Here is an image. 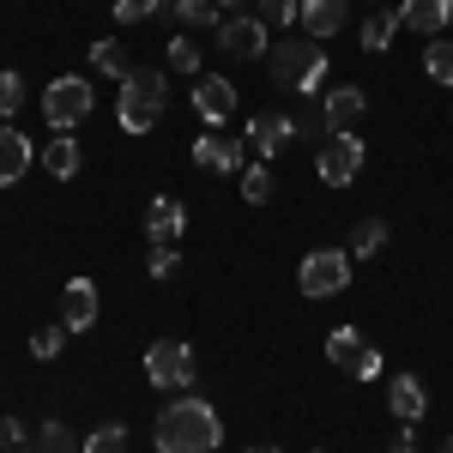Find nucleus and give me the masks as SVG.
Segmentation results:
<instances>
[{"label": "nucleus", "instance_id": "nucleus-5", "mask_svg": "<svg viewBox=\"0 0 453 453\" xmlns=\"http://www.w3.org/2000/svg\"><path fill=\"white\" fill-rule=\"evenodd\" d=\"M296 284H303V296H339L350 284V254L345 248H309L303 254V266H296Z\"/></svg>", "mask_w": 453, "mask_h": 453}, {"label": "nucleus", "instance_id": "nucleus-39", "mask_svg": "<svg viewBox=\"0 0 453 453\" xmlns=\"http://www.w3.org/2000/svg\"><path fill=\"white\" fill-rule=\"evenodd\" d=\"M248 453H284V448H248Z\"/></svg>", "mask_w": 453, "mask_h": 453}, {"label": "nucleus", "instance_id": "nucleus-26", "mask_svg": "<svg viewBox=\"0 0 453 453\" xmlns=\"http://www.w3.org/2000/svg\"><path fill=\"white\" fill-rule=\"evenodd\" d=\"M242 200L248 206H266V200H273V170H266V164H248L242 170Z\"/></svg>", "mask_w": 453, "mask_h": 453}, {"label": "nucleus", "instance_id": "nucleus-27", "mask_svg": "<svg viewBox=\"0 0 453 453\" xmlns=\"http://www.w3.org/2000/svg\"><path fill=\"white\" fill-rule=\"evenodd\" d=\"M170 12L181 19V25H188V31H200V25H218V0H175Z\"/></svg>", "mask_w": 453, "mask_h": 453}, {"label": "nucleus", "instance_id": "nucleus-11", "mask_svg": "<svg viewBox=\"0 0 453 453\" xmlns=\"http://www.w3.org/2000/svg\"><path fill=\"white\" fill-rule=\"evenodd\" d=\"M194 115H200L206 127H224V121L236 115V85H230V79H218V73L200 79V85H194Z\"/></svg>", "mask_w": 453, "mask_h": 453}, {"label": "nucleus", "instance_id": "nucleus-10", "mask_svg": "<svg viewBox=\"0 0 453 453\" xmlns=\"http://www.w3.org/2000/svg\"><path fill=\"white\" fill-rule=\"evenodd\" d=\"M194 164H200V170H211V175H236V170H242V140L211 127V134H200V140H194Z\"/></svg>", "mask_w": 453, "mask_h": 453}, {"label": "nucleus", "instance_id": "nucleus-21", "mask_svg": "<svg viewBox=\"0 0 453 453\" xmlns=\"http://www.w3.org/2000/svg\"><path fill=\"white\" fill-rule=\"evenodd\" d=\"M381 248H387V224H381V218H363V224L350 230L345 254H350V260H369V254H381Z\"/></svg>", "mask_w": 453, "mask_h": 453}, {"label": "nucleus", "instance_id": "nucleus-31", "mask_svg": "<svg viewBox=\"0 0 453 453\" xmlns=\"http://www.w3.org/2000/svg\"><path fill=\"white\" fill-rule=\"evenodd\" d=\"M61 345H67V326H36L31 333V357H42V363L61 357Z\"/></svg>", "mask_w": 453, "mask_h": 453}, {"label": "nucleus", "instance_id": "nucleus-25", "mask_svg": "<svg viewBox=\"0 0 453 453\" xmlns=\"http://www.w3.org/2000/svg\"><path fill=\"white\" fill-rule=\"evenodd\" d=\"M19 109H25V79L0 67V121H19Z\"/></svg>", "mask_w": 453, "mask_h": 453}, {"label": "nucleus", "instance_id": "nucleus-7", "mask_svg": "<svg viewBox=\"0 0 453 453\" xmlns=\"http://www.w3.org/2000/svg\"><path fill=\"white\" fill-rule=\"evenodd\" d=\"M145 381L157 387H170V393H181V387L194 381V350L181 345V339H157V345L145 350Z\"/></svg>", "mask_w": 453, "mask_h": 453}, {"label": "nucleus", "instance_id": "nucleus-29", "mask_svg": "<svg viewBox=\"0 0 453 453\" xmlns=\"http://www.w3.org/2000/svg\"><path fill=\"white\" fill-rule=\"evenodd\" d=\"M296 12H303V0H260V25H266V31L296 25Z\"/></svg>", "mask_w": 453, "mask_h": 453}, {"label": "nucleus", "instance_id": "nucleus-2", "mask_svg": "<svg viewBox=\"0 0 453 453\" xmlns=\"http://www.w3.org/2000/svg\"><path fill=\"white\" fill-rule=\"evenodd\" d=\"M266 67H273V85L296 91V97H314L320 79H326V49L314 36H284L279 49L266 55Z\"/></svg>", "mask_w": 453, "mask_h": 453}, {"label": "nucleus", "instance_id": "nucleus-17", "mask_svg": "<svg viewBox=\"0 0 453 453\" xmlns=\"http://www.w3.org/2000/svg\"><path fill=\"white\" fill-rule=\"evenodd\" d=\"M31 140L19 134V121H0V188H12V181H25L31 170Z\"/></svg>", "mask_w": 453, "mask_h": 453}, {"label": "nucleus", "instance_id": "nucleus-35", "mask_svg": "<svg viewBox=\"0 0 453 453\" xmlns=\"http://www.w3.org/2000/svg\"><path fill=\"white\" fill-rule=\"evenodd\" d=\"M12 448H25V423H19V418H0V453H12Z\"/></svg>", "mask_w": 453, "mask_h": 453}, {"label": "nucleus", "instance_id": "nucleus-19", "mask_svg": "<svg viewBox=\"0 0 453 453\" xmlns=\"http://www.w3.org/2000/svg\"><path fill=\"white\" fill-rule=\"evenodd\" d=\"M369 350H375V345H369L357 326H333V333H326V363H333V369H345V375L363 369V357H369Z\"/></svg>", "mask_w": 453, "mask_h": 453}, {"label": "nucleus", "instance_id": "nucleus-3", "mask_svg": "<svg viewBox=\"0 0 453 453\" xmlns=\"http://www.w3.org/2000/svg\"><path fill=\"white\" fill-rule=\"evenodd\" d=\"M164 104H170V85H164V73H127L121 79V104H115V121H121V134H151L157 121H164Z\"/></svg>", "mask_w": 453, "mask_h": 453}, {"label": "nucleus", "instance_id": "nucleus-40", "mask_svg": "<svg viewBox=\"0 0 453 453\" xmlns=\"http://www.w3.org/2000/svg\"><path fill=\"white\" fill-rule=\"evenodd\" d=\"M36 453H55V448H36Z\"/></svg>", "mask_w": 453, "mask_h": 453}, {"label": "nucleus", "instance_id": "nucleus-36", "mask_svg": "<svg viewBox=\"0 0 453 453\" xmlns=\"http://www.w3.org/2000/svg\"><path fill=\"white\" fill-rule=\"evenodd\" d=\"M387 453H418V429H411V423H399V435L387 441Z\"/></svg>", "mask_w": 453, "mask_h": 453}, {"label": "nucleus", "instance_id": "nucleus-12", "mask_svg": "<svg viewBox=\"0 0 453 453\" xmlns=\"http://www.w3.org/2000/svg\"><path fill=\"white\" fill-rule=\"evenodd\" d=\"M320 115H326V134H357V121L369 115V97H363L357 85H333L326 104H320Z\"/></svg>", "mask_w": 453, "mask_h": 453}, {"label": "nucleus", "instance_id": "nucleus-33", "mask_svg": "<svg viewBox=\"0 0 453 453\" xmlns=\"http://www.w3.org/2000/svg\"><path fill=\"white\" fill-rule=\"evenodd\" d=\"M36 448H55V453H85L79 441H73V429H67V423H55V418L42 423V435H36Z\"/></svg>", "mask_w": 453, "mask_h": 453}, {"label": "nucleus", "instance_id": "nucleus-42", "mask_svg": "<svg viewBox=\"0 0 453 453\" xmlns=\"http://www.w3.org/2000/svg\"><path fill=\"white\" fill-rule=\"evenodd\" d=\"M314 453H326V448H314Z\"/></svg>", "mask_w": 453, "mask_h": 453}, {"label": "nucleus", "instance_id": "nucleus-16", "mask_svg": "<svg viewBox=\"0 0 453 453\" xmlns=\"http://www.w3.org/2000/svg\"><path fill=\"white\" fill-rule=\"evenodd\" d=\"M350 19V0H303V12H296V25H303V36H339Z\"/></svg>", "mask_w": 453, "mask_h": 453}, {"label": "nucleus", "instance_id": "nucleus-32", "mask_svg": "<svg viewBox=\"0 0 453 453\" xmlns=\"http://www.w3.org/2000/svg\"><path fill=\"white\" fill-rule=\"evenodd\" d=\"M170 67L175 73H200V42H194V36H170Z\"/></svg>", "mask_w": 453, "mask_h": 453}, {"label": "nucleus", "instance_id": "nucleus-18", "mask_svg": "<svg viewBox=\"0 0 453 453\" xmlns=\"http://www.w3.org/2000/svg\"><path fill=\"white\" fill-rule=\"evenodd\" d=\"M387 411L399 423H423V411H429V393H423L418 375H393L387 381Z\"/></svg>", "mask_w": 453, "mask_h": 453}, {"label": "nucleus", "instance_id": "nucleus-4", "mask_svg": "<svg viewBox=\"0 0 453 453\" xmlns=\"http://www.w3.org/2000/svg\"><path fill=\"white\" fill-rule=\"evenodd\" d=\"M91 104H97V91H91L85 73L49 79V91H42V121H49V134H73V127L91 115Z\"/></svg>", "mask_w": 453, "mask_h": 453}, {"label": "nucleus", "instance_id": "nucleus-15", "mask_svg": "<svg viewBox=\"0 0 453 453\" xmlns=\"http://www.w3.org/2000/svg\"><path fill=\"white\" fill-rule=\"evenodd\" d=\"M453 25V0H405L399 6V31H418V36H435Z\"/></svg>", "mask_w": 453, "mask_h": 453}, {"label": "nucleus", "instance_id": "nucleus-8", "mask_svg": "<svg viewBox=\"0 0 453 453\" xmlns=\"http://www.w3.org/2000/svg\"><path fill=\"white\" fill-rule=\"evenodd\" d=\"M266 25H260V19H224V25H218V49H224V55H230V61H260V55H266Z\"/></svg>", "mask_w": 453, "mask_h": 453}, {"label": "nucleus", "instance_id": "nucleus-22", "mask_svg": "<svg viewBox=\"0 0 453 453\" xmlns=\"http://www.w3.org/2000/svg\"><path fill=\"white\" fill-rule=\"evenodd\" d=\"M423 73H429L435 85H453V36H435V42L423 49Z\"/></svg>", "mask_w": 453, "mask_h": 453}, {"label": "nucleus", "instance_id": "nucleus-28", "mask_svg": "<svg viewBox=\"0 0 453 453\" xmlns=\"http://www.w3.org/2000/svg\"><path fill=\"white\" fill-rule=\"evenodd\" d=\"M85 453H127V429H121V423L91 429V435H85Z\"/></svg>", "mask_w": 453, "mask_h": 453}, {"label": "nucleus", "instance_id": "nucleus-41", "mask_svg": "<svg viewBox=\"0 0 453 453\" xmlns=\"http://www.w3.org/2000/svg\"><path fill=\"white\" fill-rule=\"evenodd\" d=\"M441 453H453V441H448V448H441Z\"/></svg>", "mask_w": 453, "mask_h": 453}, {"label": "nucleus", "instance_id": "nucleus-30", "mask_svg": "<svg viewBox=\"0 0 453 453\" xmlns=\"http://www.w3.org/2000/svg\"><path fill=\"white\" fill-rule=\"evenodd\" d=\"M164 6H175V0H115V25H145Z\"/></svg>", "mask_w": 453, "mask_h": 453}, {"label": "nucleus", "instance_id": "nucleus-37", "mask_svg": "<svg viewBox=\"0 0 453 453\" xmlns=\"http://www.w3.org/2000/svg\"><path fill=\"white\" fill-rule=\"evenodd\" d=\"M381 369H387V357H381V350H369V357H363V369H357V381H375Z\"/></svg>", "mask_w": 453, "mask_h": 453}, {"label": "nucleus", "instance_id": "nucleus-1", "mask_svg": "<svg viewBox=\"0 0 453 453\" xmlns=\"http://www.w3.org/2000/svg\"><path fill=\"white\" fill-rule=\"evenodd\" d=\"M218 441H224V423L211 411V399L181 393L175 405H164V418H157V453H218Z\"/></svg>", "mask_w": 453, "mask_h": 453}, {"label": "nucleus", "instance_id": "nucleus-20", "mask_svg": "<svg viewBox=\"0 0 453 453\" xmlns=\"http://www.w3.org/2000/svg\"><path fill=\"white\" fill-rule=\"evenodd\" d=\"M79 164H85V151H79V140H73V134H55V140L42 145V170L55 175V181H73V175H79Z\"/></svg>", "mask_w": 453, "mask_h": 453}, {"label": "nucleus", "instance_id": "nucleus-13", "mask_svg": "<svg viewBox=\"0 0 453 453\" xmlns=\"http://www.w3.org/2000/svg\"><path fill=\"white\" fill-rule=\"evenodd\" d=\"M181 230H188V206H181L175 194H157V200L145 206V236H151V248H170Z\"/></svg>", "mask_w": 453, "mask_h": 453}, {"label": "nucleus", "instance_id": "nucleus-6", "mask_svg": "<svg viewBox=\"0 0 453 453\" xmlns=\"http://www.w3.org/2000/svg\"><path fill=\"white\" fill-rule=\"evenodd\" d=\"M363 164H369V151H363L357 134H326V145L314 151V175H320L326 188H350V181L363 175Z\"/></svg>", "mask_w": 453, "mask_h": 453}, {"label": "nucleus", "instance_id": "nucleus-23", "mask_svg": "<svg viewBox=\"0 0 453 453\" xmlns=\"http://www.w3.org/2000/svg\"><path fill=\"white\" fill-rule=\"evenodd\" d=\"M91 67L97 73H115V79H127V49H121V42H115V36H104V42H91Z\"/></svg>", "mask_w": 453, "mask_h": 453}, {"label": "nucleus", "instance_id": "nucleus-14", "mask_svg": "<svg viewBox=\"0 0 453 453\" xmlns=\"http://www.w3.org/2000/svg\"><path fill=\"white\" fill-rule=\"evenodd\" d=\"M290 140H296V121L279 115V109H266V115H254V121H248V145L260 151V164H266V157H279Z\"/></svg>", "mask_w": 453, "mask_h": 453}, {"label": "nucleus", "instance_id": "nucleus-34", "mask_svg": "<svg viewBox=\"0 0 453 453\" xmlns=\"http://www.w3.org/2000/svg\"><path fill=\"white\" fill-rule=\"evenodd\" d=\"M145 273H151V279H175V273H181V254H175V248H151Z\"/></svg>", "mask_w": 453, "mask_h": 453}, {"label": "nucleus", "instance_id": "nucleus-9", "mask_svg": "<svg viewBox=\"0 0 453 453\" xmlns=\"http://www.w3.org/2000/svg\"><path fill=\"white\" fill-rule=\"evenodd\" d=\"M97 309H104L97 284L67 279V290H61V326H67V333H91V326H97Z\"/></svg>", "mask_w": 453, "mask_h": 453}, {"label": "nucleus", "instance_id": "nucleus-24", "mask_svg": "<svg viewBox=\"0 0 453 453\" xmlns=\"http://www.w3.org/2000/svg\"><path fill=\"white\" fill-rule=\"evenodd\" d=\"M393 31H399V12H381V19H369V25L357 31V42H363L369 55H387V42H393Z\"/></svg>", "mask_w": 453, "mask_h": 453}, {"label": "nucleus", "instance_id": "nucleus-38", "mask_svg": "<svg viewBox=\"0 0 453 453\" xmlns=\"http://www.w3.org/2000/svg\"><path fill=\"white\" fill-rule=\"evenodd\" d=\"M230 6H242V0H218V12H230Z\"/></svg>", "mask_w": 453, "mask_h": 453}]
</instances>
